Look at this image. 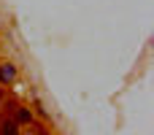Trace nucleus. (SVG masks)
<instances>
[{
  "label": "nucleus",
  "mask_w": 154,
  "mask_h": 135,
  "mask_svg": "<svg viewBox=\"0 0 154 135\" xmlns=\"http://www.w3.org/2000/svg\"><path fill=\"white\" fill-rule=\"evenodd\" d=\"M14 76H16V70H14L11 65H3V68H0V81H11Z\"/></svg>",
  "instance_id": "1"
},
{
  "label": "nucleus",
  "mask_w": 154,
  "mask_h": 135,
  "mask_svg": "<svg viewBox=\"0 0 154 135\" xmlns=\"http://www.w3.org/2000/svg\"><path fill=\"white\" fill-rule=\"evenodd\" d=\"M16 116H19V122H30V119H32V114H30V111H24V108H22Z\"/></svg>",
  "instance_id": "3"
},
{
  "label": "nucleus",
  "mask_w": 154,
  "mask_h": 135,
  "mask_svg": "<svg viewBox=\"0 0 154 135\" xmlns=\"http://www.w3.org/2000/svg\"><path fill=\"white\" fill-rule=\"evenodd\" d=\"M0 135H19V133H16V124H14V122L0 124Z\"/></svg>",
  "instance_id": "2"
}]
</instances>
